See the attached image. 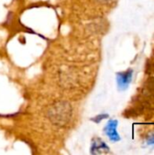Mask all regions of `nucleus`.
<instances>
[{"instance_id": "f257e3e1", "label": "nucleus", "mask_w": 154, "mask_h": 155, "mask_svg": "<svg viewBox=\"0 0 154 155\" xmlns=\"http://www.w3.org/2000/svg\"><path fill=\"white\" fill-rule=\"evenodd\" d=\"M48 117L54 124L64 126L71 120L72 107L66 102L56 103L48 111Z\"/></svg>"}, {"instance_id": "f03ea898", "label": "nucleus", "mask_w": 154, "mask_h": 155, "mask_svg": "<svg viewBox=\"0 0 154 155\" xmlns=\"http://www.w3.org/2000/svg\"><path fill=\"white\" fill-rule=\"evenodd\" d=\"M132 77H133V70H129L125 73L120 74L118 75V83L120 87L122 88L127 87L132 80Z\"/></svg>"}, {"instance_id": "7ed1b4c3", "label": "nucleus", "mask_w": 154, "mask_h": 155, "mask_svg": "<svg viewBox=\"0 0 154 155\" xmlns=\"http://www.w3.org/2000/svg\"><path fill=\"white\" fill-rule=\"evenodd\" d=\"M116 124H117L116 121H114V122L112 121V122H110V124H108V127H107L108 135L113 141H118L120 139V137L118 136V134L116 133Z\"/></svg>"}, {"instance_id": "20e7f679", "label": "nucleus", "mask_w": 154, "mask_h": 155, "mask_svg": "<svg viewBox=\"0 0 154 155\" xmlns=\"http://www.w3.org/2000/svg\"><path fill=\"white\" fill-rule=\"evenodd\" d=\"M147 143H148V144H154V134L148 137Z\"/></svg>"}]
</instances>
